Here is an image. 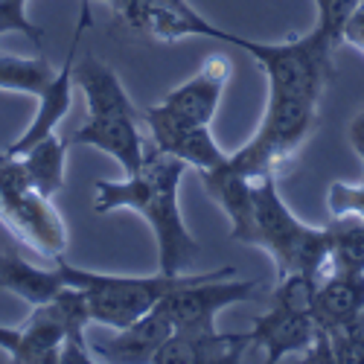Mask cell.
I'll use <instances>...</instances> for the list:
<instances>
[{
	"label": "cell",
	"instance_id": "6da1fadb",
	"mask_svg": "<svg viewBox=\"0 0 364 364\" xmlns=\"http://www.w3.org/2000/svg\"><path fill=\"white\" fill-rule=\"evenodd\" d=\"M187 164L178 161L155 143H146L143 166L126 181H97L94 184V210L114 213V210H134L146 219L155 233L158 257L164 274H184L198 257V242L184 225L178 190L187 175Z\"/></svg>",
	"mask_w": 364,
	"mask_h": 364
},
{
	"label": "cell",
	"instance_id": "7a4b0ae2",
	"mask_svg": "<svg viewBox=\"0 0 364 364\" xmlns=\"http://www.w3.org/2000/svg\"><path fill=\"white\" fill-rule=\"evenodd\" d=\"M73 79L87 102V123L73 134V143L105 151L126 175H134L143 166L146 140L137 129L140 108L129 100L117 70L87 53L73 62Z\"/></svg>",
	"mask_w": 364,
	"mask_h": 364
},
{
	"label": "cell",
	"instance_id": "3957f363",
	"mask_svg": "<svg viewBox=\"0 0 364 364\" xmlns=\"http://www.w3.org/2000/svg\"><path fill=\"white\" fill-rule=\"evenodd\" d=\"M87 303L82 289H65L29 312L21 326H0V350L15 364H90L100 361L85 338Z\"/></svg>",
	"mask_w": 364,
	"mask_h": 364
},
{
	"label": "cell",
	"instance_id": "277c9868",
	"mask_svg": "<svg viewBox=\"0 0 364 364\" xmlns=\"http://www.w3.org/2000/svg\"><path fill=\"white\" fill-rule=\"evenodd\" d=\"M251 245L262 248L277 265V280L306 274L321 280L329 268L332 230L300 222L277 190V175H265L254 184V233Z\"/></svg>",
	"mask_w": 364,
	"mask_h": 364
},
{
	"label": "cell",
	"instance_id": "5b68a950",
	"mask_svg": "<svg viewBox=\"0 0 364 364\" xmlns=\"http://www.w3.org/2000/svg\"><path fill=\"white\" fill-rule=\"evenodd\" d=\"M338 47L341 38L315 21V26L300 38H289L280 44L245 38L239 50H245L262 68L268 79V97H300L321 102L336 76L332 55Z\"/></svg>",
	"mask_w": 364,
	"mask_h": 364
},
{
	"label": "cell",
	"instance_id": "8992f818",
	"mask_svg": "<svg viewBox=\"0 0 364 364\" xmlns=\"http://www.w3.org/2000/svg\"><path fill=\"white\" fill-rule=\"evenodd\" d=\"M321 102L300 97H268L257 134L230 161L251 181L277 175L318 129Z\"/></svg>",
	"mask_w": 364,
	"mask_h": 364
},
{
	"label": "cell",
	"instance_id": "52a82bcc",
	"mask_svg": "<svg viewBox=\"0 0 364 364\" xmlns=\"http://www.w3.org/2000/svg\"><path fill=\"white\" fill-rule=\"evenodd\" d=\"M0 225L21 245L55 259L68 248V228L53 198L36 190L21 158H0Z\"/></svg>",
	"mask_w": 364,
	"mask_h": 364
},
{
	"label": "cell",
	"instance_id": "ba28073f",
	"mask_svg": "<svg viewBox=\"0 0 364 364\" xmlns=\"http://www.w3.org/2000/svg\"><path fill=\"white\" fill-rule=\"evenodd\" d=\"M318 280L306 274H289L277 280L271 294V309L254 318L248 332L251 347L262 350L268 361H283L286 355H300L318 338V321L312 315V297Z\"/></svg>",
	"mask_w": 364,
	"mask_h": 364
},
{
	"label": "cell",
	"instance_id": "9c48e42d",
	"mask_svg": "<svg viewBox=\"0 0 364 364\" xmlns=\"http://www.w3.org/2000/svg\"><path fill=\"white\" fill-rule=\"evenodd\" d=\"M265 283L259 280H236V274L207 277L198 283H184L158 300V309L172 321L175 332H193V336H210L216 329V318L225 306L251 303L265 297Z\"/></svg>",
	"mask_w": 364,
	"mask_h": 364
},
{
	"label": "cell",
	"instance_id": "30bf717a",
	"mask_svg": "<svg viewBox=\"0 0 364 364\" xmlns=\"http://www.w3.org/2000/svg\"><path fill=\"white\" fill-rule=\"evenodd\" d=\"M129 29L143 33L161 44H175L181 38L201 36L216 38L230 47H242V36L225 33L216 23H210L204 15H198L187 0H114L111 4Z\"/></svg>",
	"mask_w": 364,
	"mask_h": 364
},
{
	"label": "cell",
	"instance_id": "8fae6325",
	"mask_svg": "<svg viewBox=\"0 0 364 364\" xmlns=\"http://www.w3.org/2000/svg\"><path fill=\"white\" fill-rule=\"evenodd\" d=\"M140 119L151 132V143H155L166 155L184 161L190 169L196 172H207L216 169L228 161V151L216 143L210 126H198L190 119H181L175 114H169L166 108H161L158 102L140 108Z\"/></svg>",
	"mask_w": 364,
	"mask_h": 364
},
{
	"label": "cell",
	"instance_id": "7c38bea8",
	"mask_svg": "<svg viewBox=\"0 0 364 364\" xmlns=\"http://www.w3.org/2000/svg\"><path fill=\"white\" fill-rule=\"evenodd\" d=\"M87 26H90V9H87V0H82L79 23L73 29V38H70V47H68V62L62 65V70H58L55 82L38 97V108H36V117H33V123H29V129L15 143H9L4 151H0V158H18V155H23L29 146H36L47 134H53L58 129V123L68 117L70 100H73V85H76V79H73V62H76V50H79V41H82Z\"/></svg>",
	"mask_w": 364,
	"mask_h": 364
},
{
	"label": "cell",
	"instance_id": "4fadbf2b",
	"mask_svg": "<svg viewBox=\"0 0 364 364\" xmlns=\"http://www.w3.org/2000/svg\"><path fill=\"white\" fill-rule=\"evenodd\" d=\"M230 76H233L230 58L228 55H210L198 68L196 76H190L184 85L172 87L158 105L166 108L169 114L181 117V119H190V123L213 126Z\"/></svg>",
	"mask_w": 364,
	"mask_h": 364
},
{
	"label": "cell",
	"instance_id": "5bb4252c",
	"mask_svg": "<svg viewBox=\"0 0 364 364\" xmlns=\"http://www.w3.org/2000/svg\"><path fill=\"white\" fill-rule=\"evenodd\" d=\"M312 315L326 336L364 326V271H326L312 297Z\"/></svg>",
	"mask_w": 364,
	"mask_h": 364
},
{
	"label": "cell",
	"instance_id": "9a60e30c",
	"mask_svg": "<svg viewBox=\"0 0 364 364\" xmlns=\"http://www.w3.org/2000/svg\"><path fill=\"white\" fill-rule=\"evenodd\" d=\"M201 184L207 190V196L213 198L225 216L230 219V236L236 242H245L251 245V233H254V184L245 172H242L230 155L222 166L216 169H207V172H198Z\"/></svg>",
	"mask_w": 364,
	"mask_h": 364
},
{
	"label": "cell",
	"instance_id": "2e32d148",
	"mask_svg": "<svg viewBox=\"0 0 364 364\" xmlns=\"http://www.w3.org/2000/svg\"><path fill=\"white\" fill-rule=\"evenodd\" d=\"M117 336L108 341H90L94 355L100 361H119V364H134V361H151L155 353L164 347V341L172 336V321L164 315V309H151L134 323L114 329Z\"/></svg>",
	"mask_w": 364,
	"mask_h": 364
},
{
	"label": "cell",
	"instance_id": "e0dca14e",
	"mask_svg": "<svg viewBox=\"0 0 364 364\" xmlns=\"http://www.w3.org/2000/svg\"><path fill=\"white\" fill-rule=\"evenodd\" d=\"M251 350L248 332H210V336H193V332H172L164 347L155 353V364H201V361H239Z\"/></svg>",
	"mask_w": 364,
	"mask_h": 364
},
{
	"label": "cell",
	"instance_id": "ac0fdd59",
	"mask_svg": "<svg viewBox=\"0 0 364 364\" xmlns=\"http://www.w3.org/2000/svg\"><path fill=\"white\" fill-rule=\"evenodd\" d=\"M29 181L36 184L38 193H44L47 198L58 196L65 187V161H68V149L65 140L58 137V132L47 134L44 140H38L36 146H29L23 155H18Z\"/></svg>",
	"mask_w": 364,
	"mask_h": 364
},
{
	"label": "cell",
	"instance_id": "d6986e66",
	"mask_svg": "<svg viewBox=\"0 0 364 364\" xmlns=\"http://www.w3.org/2000/svg\"><path fill=\"white\" fill-rule=\"evenodd\" d=\"M55 76H58V70L50 65V58L44 53H38L36 58L0 53V90L38 100L55 82Z\"/></svg>",
	"mask_w": 364,
	"mask_h": 364
},
{
	"label": "cell",
	"instance_id": "ffe728a7",
	"mask_svg": "<svg viewBox=\"0 0 364 364\" xmlns=\"http://www.w3.org/2000/svg\"><path fill=\"white\" fill-rule=\"evenodd\" d=\"M332 248L326 271H364V222L355 216H341L329 222Z\"/></svg>",
	"mask_w": 364,
	"mask_h": 364
},
{
	"label": "cell",
	"instance_id": "44dd1931",
	"mask_svg": "<svg viewBox=\"0 0 364 364\" xmlns=\"http://www.w3.org/2000/svg\"><path fill=\"white\" fill-rule=\"evenodd\" d=\"M6 33H23L38 53H44L41 29L26 18V0H0V36Z\"/></svg>",
	"mask_w": 364,
	"mask_h": 364
},
{
	"label": "cell",
	"instance_id": "7402d4cb",
	"mask_svg": "<svg viewBox=\"0 0 364 364\" xmlns=\"http://www.w3.org/2000/svg\"><path fill=\"white\" fill-rule=\"evenodd\" d=\"M326 210H329L332 219L355 216V219L364 222V181H361V184H344V181L329 184Z\"/></svg>",
	"mask_w": 364,
	"mask_h": 364
},
{
	"label": "cell",
	"instance_id": "603a6c76",
	"mask_svg": "<svg viewBox=\"0 0 364 364\" xmlns=\"http://www.w3.org/2000/svg\"><path fill=\"white\" fill-rule=\"evenodd\" d=\"M361 4V0H315V6H318V23H323L329 33H336L341 38L344 33V23L347 18L353 15V9ZM344 44V41H341Z\"/></svg>",
	"mask_w": 364,
	"mask_h": 364
},
{
	"label": "cell",
	"instance_id": "cb8c5ba5",
	"mask_svg": "<svg viewBox=\"0 0 364 364\" xmlns=\"http://www.w3.org/2000/svg\"><path fill=\"white\" fill-rule=\"evenodd\" d=\"M341 41L350 44L353 50H358V53L364 55V0L353 9V15L347 18L344 33H341Z\"/></svg>",
	"mask_w": 364,
	"mask_h": 364
},
{
	"label": "cell",
	"instance_id": "d4e9b609",
	"mask_svg": "<svg viewBox=\"0 0 364 364\" xmlns=\"http://www.w3.org/2000/svg\"><path fill=\"white\" fill-rule=\"evenodd\" d=\"M347 140H350V146L355 149V155L361 158V169H364V111H358V114L350 119Z\"/></svg>",
	"mask_w": 364,
	"mask_h": 364
},
{
	"label": "cell",
	"instance_id": "484cf974",
	"mask_svg": "<svg viewBox=\"0 0 364 364\" xmlns=\"http://www.w3.org/2000/svg\"><path fill=\"white\" fill-rule=\"evenodd\" d=\"M105 4H114V0H105Z\"/></svg>",
	"mask_w": 364,
	"mask_h": 364
}]
</instances>
